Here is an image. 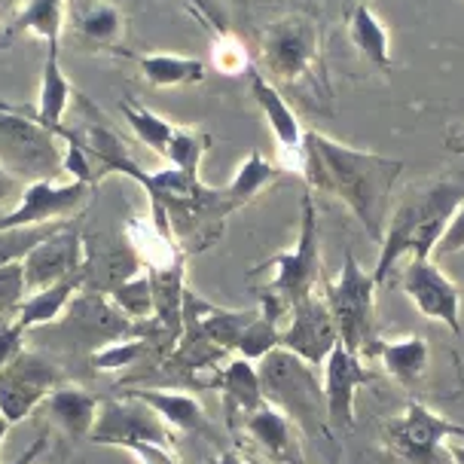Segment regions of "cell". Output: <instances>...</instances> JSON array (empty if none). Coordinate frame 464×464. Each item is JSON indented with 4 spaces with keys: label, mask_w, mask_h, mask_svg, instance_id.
Masks as SVG:
<instances>
[{
    "label": "cell",
    "mask_w": 464,
    "mask_h": 464,
    "mask_svg": "<svg viewBox=\"0 0 464 464\" xmlns=\"http://www.w3.org/2000/svg\"><path fill=\"white\" fill-rule=\"evenodd\" d=\"M303 147L305 156L300 174L305 184L339 198L361 220L372 245H382L385 223L394 205V184L403 171V162L372 150H358L318 129L305 131Z\"/></svg>",
    "instance_id": "6da1fadb"
},
{
    "label": "cell",
    "mask_w": 464,
    "mask_h": 464,
    "mask_svg": "<svg viewBox=\"0 0 464 464\" xmlns=\"http://www.w3.org/2000/svg\"><path fill=\"white\" fill-rule=\"evenodd\" d=\"M464 202V184L455 178L425 180V184L406 189V196L392 205L385 223V236L379 245V260L372 269V281L382 287L392 269L403 254L410 256H430L440 238L446 220Z\"/></svg>",
    "instance_id": "7a4b0ae2"
},
{
    "label": "cell",
    "mask_w": 464,
    "mask_h": 464,
    "mask_svg": "<svg viewBox=\"0 0 464 464\" xmlns=\"http://www.w3.org/2000/svg\"><path fill=\"white\" fill-rule=\"evenodd\" d=\"M256 68L263 71V77L272 86L318 95L327 104L334 98L324 64L321 24L309 13H287L269 24L260 40V62H256Z\"/></svg>",
    "instance_id": "3957f363"
},
{
    "label": "cell",
    "mask_w": 464,
    "mask_h": 464,
    "mask_svg": "<svg viewBox=\"0 0 464 464\" xmlns=\"http://www.w3.org/2000/svg\"><path fill=\"white\" fill-rule=\"evenodd\" d=\"M256 372H260L263 401L285 412L303 430V437H321L324 443L334 440V430L327 425L324 388L312 363L285 348H276L263 361H256Z\"/></svg>",
    "instance_id": "277c9868"
},
{
    "label": "cell",
    "mask_w": 464,
    "mask_h": 464,
    "mask_svg": "<svg viewBox=\"0 0 464 464\" xmlns=\"http://www.w3.org/2000/svg\"><path fill=\"white\" fill-rule=\"evenodd\" d=\"M376 290L379 287L372 281V272L363 269L358 256L348 251L339 276L321 294L330 309V318L336 324L339 345H345L348 352L361 354L367 361H372V352L379 345Z\"/></svg>",
    "instance_id": "5b68a950"
},
{
    "label": "cell",
    "mask_w": 464,
    "mask_h": 464,
    "mask_svg": "<svg viewBox=\"0 0 464 464\" xmlns=\"http://www.w3.org/2000/svg\"><path fill=\"white\" fill-rule=\"evenodd\" d=\"M300 236H296V245L290 251L276 254L272 260L260 263L254 272H269L272 278L266 281V294H276L281 303L296 305L303 303L305 296L314 294V287L324 278V269H321V229H318V208H314V196L312 189L303 193L300 202Z\"/></svg>",
    "instance_id": "8992f818"
},
{
    "label": "cell",
    "mask_w": 464,
    "mask_h": 464,
    "mask_svg": "<svg viewBox=\"0 0 464 464\" xmlns=\"http://www.w3.org/2000/svg\"><path fill=\"white\" fill-rule=\"evenodd\" d=\"M58 144L62 138L40 126L28 111L0 104V165L19 180H53L64 162V150Z\"/></svg>",
    "instance_id": "52a82bcc"
},
{
    "label": "cell",
    "mask_w": 464,
    "mask_h": 464,
    "mask_svg": "<svg viewBox=\"0 0 464 464\" xmlns=\"http://www.w3.org/2000/svg\"><path fill=\"white\" fill-rule=\"evenodd\" d=\"M446 440H464V425L437 416L421 401H410L385 425V450L403 464H437Z\"/></svg>",
    "instance_id": "ba28073f"
},
{
    "label": "cell",
    "mask_w": 464,
    "mask_h": 464,
    "mask_svg": "<svg viewBox=\"0 0 464 464\" xmlns=\"http://www.w3.org/2000/svg\"><path fill=\"white\" fill-rule=\"evenodd\" d=\"M62 379L64 372L55 361H49L44 352L22 348L0 370V419L6 425H19L24 416H31L62 385Z\"/></svg>",
    "instance_id": "9c48e42d"
},
{
    "label": "cell",
    "mask_w": 464,
    "mask_h": 464,
    "mask_svg": "<svg viewBox=\"0 0 464 464\" xmlns=\"http://www.w3.org/2000/svg\"><path fill=\"white\" fill-rule=\"evenodd\" d=\"M95 446L122 450L126 443H156L178 446V430H171L147 403L126 397V401H104L98 410V421L89 434Z\"/></svg>",
    "instance_id": "30bf717a"
},
{
    "label": "cell",
    "mask_w": 464,
    "mask_h": 464,
    "mask_svg": "<svg viewBox=\"0 0 464 464\" xmlns=\"http://www.w3.org/2000/svg\"><path fill=\"white\" fill-rule=\"evenodd\" d=\"M401 287L421 318L437 321L461 336V287L430 256H410Z\"/></svg>",
    "instance_id": "8fae6325"
},
{
    "label": "cell",
    "mask_w": 464,
    "mask_h": 464,
    "mask_svg": "<svg viewBox=\"0 0 464 464\" xmlns=\"http://www.w3.org/2000/svg\"><path fill=\"white\" fill-rule=\"evenodd\" d=\"M92 184L82 180H31L24 184L19 202L0 218V229H22V227H46V223H64V218L77 214L89 202Z\"/></svg>",
    "instance_id": "7c38bea8"
},
{
    "label": "cell",
    "mask_w": 464,
    "mask_h": 464,
    "mask_svg": "<svg viewBox=\"0 0 464 464\" xmlns=\"http://www.w3.org/2000/svg\"><path fill=\"white\" fill-rule=\"evenodd\" d=\"M339 345L336 324L330 318V309L324 303V296L312 294L303 303L290 305L287 312V327H281V343L278 348L296 354L305 363H312L314 370L324 367V361L330 358V352Z\"/></svg>",
    "instance_id": "4fadbf2b"
},
{
    "label": "cell",
    "mask_w": 464,
    "mask_h": 464,
    "mask_svg": "<svg viewBox=\"0 0 464 464\" xmlns=\"http://www.w3.org/2000/svg\"><path fill=\"white\" fill-rule=\"evenodd\" d=\"M247 77V89H251V98L256 102V107L266 116L272 135H276V144H278V165L281 171H303V156H305V129L300 126V116H296L294 107L287 104V98L281 95L278 86L263 77V71L254 68L245 73Z\"/></svg>",
    "instance_id": "5bb4252c"
},
{
    "label": "cell",
    "mask_w": 464,
    "mask_h": 464,
    "mask_svg": "<svg viewBox=\"0 0 464 464\" xmlns=\"http://www.w3.org/2000/svg\"><path fill=\"white\" fill-rule=\"evenodd\" d=\"M82 269H86V245H82L80 232L71 229L68 223L62 229H55L49 238H44L22 260L28 294H37V290H44L49 285H58V281L77 276Z\"/></svg>",
    "instance_id": "9a60e30c"
},
{
    "label": "cell",
    "mask_w": 464,
    "mask_h": 464,
    "mask_svg": "<svg viewBox=\"0 0 464 464\" xmlns=\"http://www.w3.org/2000/svg\"><path fill=\"white\" fill-rule=\"evenodd\" d=\"M376 372L363 367V358L336 345L324 361V403H327V425L330 430H352L354 428V397L358 388L370 385Z\"/></svg>",
    "instance_id": "2e32d148"
},
{
    "label": "cell",
    "mask_w": 464,
    "mask_h": 464,
    "mask_svg": "<svg viewBox=\"0 0 464 464\" xmlns=\"http://www.w3.org/2000/svg\"><path fill=\"white\" fill-rule=\"evenodd\" d=\"M242 430L256 450L266 455V464H305L303 430L272 403H263L251 416H245Z\"/></svg>",
    "instance_id": "e0dca14e"
},
{
    "label": "cell",
    "mask_w": 464,
    "mask_h": 464,
    "mask_svg": "<svg viewBox=\"0 0 464 464\" xmlns=\"http://www.w3.org/2000/svg\"><path fill=\"white\" fill-rule=\"evenodd\" d=\"M68 22L82 46L122 53L126 40V13L111 0H71Z\"/></svg>",
    "instance_id": "ac0fdd59"
},
{
    "label": "cell",
    "mask_w": 464,
    "mask_h": 464,
    "mask_svg": "<svg viewBox=\"0 0 464 464\" xmlns=\"http://www.w3.org/2000/svg\"><path fill=\"white\" fill-rule=\"evenodd\" d=\"M218 392H220V406H223V421L236 430L242 428L245 416H251L254 410H260L263 403V385L256 363L236 358L218 372Z\"/></svg>",
    "instance_id": "d6986e66"
},
{
    "label": "cell",
    "mask_w": 464,
    "mask_h": 464,
    "mask_svg": "<svg viewBox=\"0 0 464 464\" xmlns=\"http://www.w3.org/2000/svg\"><path fill=\"white\" fill-rule=\"evenodd\" d=\"M345 34L348 44L358 53L370 68L376 71H392V31H388L385 19L379 15L367 0H358V4L348 10L345 15Z\"/></svg>",
    "instance_id": "ffe728a7"
},
{
    "label": "cell",
    "mask_w": 464,
    "mask_h": 464,
    "mask_svg": "<svg viewBox=\"0 0 464 464\" xmlns=\"http://www.w3.org/2000/svg\"><path fill=\"white\" fill-rule=\"evenodd\" d=\"M372 358L406 392H416L425 382L430 367V345L425 336H403V339H379Z\"/></svg>",
    "instance_id": "44dd1931"
},
{
    "label": "cell",
    "mask_w": 464,
    "mask_h": 464,
    "mask_svg": "<svg viewBox=\"0 0 464 464\" xmlns=\"http://www.w3.org/2000/svg\"><path fill=\"white\" fill-rule=\"evenodd\" d=\"M129 397L150 406L156 416L171 430H178V434H202V437H208V440H218V428L211 425L205 406L198 403L193 394L160 392V388H153V392H129Z\"/></svg>",
    "instance_id": "7402d4cb"
},
{
    "label": "cell",
    "mask_w": 464,
    "mask_h": 464,
    "mask_svg": "<svg viewBox=\"0 0 464 464\" xmlns=\"http://www.w3.org/2000/svg\"><path fill=\"white\" fill-rule=\"evenodd\" d=\"M98 403L95 394H89L80 385H58L53 394L46 397V412L71 440H89L95 421H98Z\"/></svg>",
    "instance_id": "603a6c76"
},
{
    "label": "cell",
    "mask_w": 464,
    "mask_h": 464,
    "mask_svg": "<svg viewBox=\"0 0 464 464\" xmlns=\"http://www.w3.org/2000/svg\"><path fill=\"white\" fill-rule=\"evenodd\" d=\"M82 278H86V269L77 272V276H71V278H64V281H58V285H49L44 290H37V294L24 296V300L19 303V309L13 312V318L19 321L24 334L55 324V321L68 312L73 296L80 294Z\"/></svg>",
    "instance_id": "cb8c5ba5"
},
{
    "label": "cell",
    "mask_w": 464,
    "mask_h": 464,
    "mask_svg": "<svg viewBox=\"0 0 464 464\" xmlns=\"http://www.w3.org/2000/svg\"><path fill=\"white\" fill-rule=\"evenodd\" d=\"M184 303L189 312H196V336L208 339L220 352L236 348L238 339L245 334V327L256 318V309H218V305H211V303L196 300L187 290H184Z\"/></svg>",
    "instance_id": "d4e9b609"
},
{
    "label": "cell",
    "mask_w": 464,
    "mask_h": 464,
    "mask_svg": "<svg viewBox=\"0 0 464 464\" xmlns=\"http://www.w3.org/2000/svg\"><path fill=\"white\" fill-rule=\"evenodd\" d=\"M64 24H68V0H24V6L0 34V44L19 34H34L46 40L49 49H58Z\"/></svg>",
    "instance_id": "484cf974"
},
{
    "label": "cell",
    "mask_w": 464,
    "mask_h": 464,
    "mask_svg": "<svg viewBox=\"0 0 464 464\" xmlns=\"http://www.w3.org/2000/svg\"><path fill=\"white\" fill-rule=\"evenodd\" d=\"M71 102H73V82L68 80V73H64L62 62H58V49H49L46 62H44V77H40L37 107L31 116L49 131H58V129H64L62 120H64V113H68Z\"/></svg>",
    "instance_id": "4316f807"
},
{
    "label": "cell",
    "mask_w": 464,
    "mask_h": 464,
    "mask_svg": "<svg viewBox=\"0 0 464 464\" xmlns=\"http://www.w3.org/2000/svg\"><path fill=\"white\" fill-rule=\"evenodd\" d=\"M140 68V77L150 82L153 89H184L196 86L205 80V62L196 55L180 53H147L131 55Z\"/></svg>",
    "instance_id": "83f0119b"
},
{
    "label": "cell",
    "mask_w": 464,
    "mask_h": 464,
    "mask_svg": "<svg viewBox=\"0 0 464 464\" xmlns=\"http://www.w3.org/2000/svg\"><path fill=\"white\" fill-rule=\"evenodd\" d=\"M281 165L266 160L260 150H251L247 153L245 162H238L236 174H232V180L227 187H223V193H227V202L232 205V211L245 208V205H251L256 196L263 193L266 187H272L276 180L281 178Z\"/></svg>",
    "instance_id": "f1b7e54d"
},
{
    "label": "cell",
    "mask_w": 464,
    "mask_h": 464,
    "mask_svg": "<svg viewBox=\"0 0 464 464\" xmlns=\"http://www.w3.org/2000/svg\"><path fill=\"white\" fill-rule=\"evenodd\" d=\"M111 303L126 314L129 321H140L153 312L156 305V287H153V276L147 269H135L131 276L113 285Z\"/></svg>",
    "instance_id": "f546056e"
},
{
    "label": "cell",
    "mask_w": 464,
    "mask_h": 464,
    "mask_svg": "<svg viewBox=\"0 0 464 464\" xmlns=\"http://www.w3.org/2000/svg\"><path fill=\"white\" fill-rule=\"evenodd\" d=\"M120 111L122 116H126L129 129L135 131V138L140 140V144H147L153 153L165 156V150H169V140H171V131L178 122H169L165 116L153 113L150 107L138 104V102H120Z\"/></svg>",
    "instance_id": "4dcf8cb0"
},
{
    "label": "cell",
    "mask_w": 464,
    "mask_h": 464,
    "mask_svg": "<svg viewBox=\"0 0 464 464\" xmlns=\"http://www.w3.org/2000/svg\"><path fill=\"white\" fill-rule=\"evenodd\" d=\"M211 150V135L196 126H174L169 150H165V160L171 162V169L187 171V174H198V165Z\"/></svg>",
    "instance_id": "1f68e13d"
},
{
    "label": "cell",
    "mask_w": 464,
    "mask_h": 464,
    "mask_svg": "<svg viewBox=\"0 0 464 464\" xmlns=\"http://www.w3.org/2000/svg\"><path fill=\"white\" fill-rule=\"evenodd\" d=\"M278 343H281V321L272 318L266 312H260V305H256V318L245 327L236 352H238V358L256 363L266 358L269 352H276Z\"/></svg>",
    "instance_id": "d6a6232c"
},
{
    "label": "cell",
    "mask_w": 464,
    "mask_h": 464,
    "mask_svg": "<svg viewBox=\"0 0 464 464\" xmlns=\"http://www.w3.org/2000/svg\"><path fill=\"white\" fill-rule=\"evenodd\" d=\"M211 62H214V68L220 73H227V77H245V73L256 64L251 49L245 46V40L236 37L227 28H220L211 34Z\"/></svg>",
    "instance_id": "836d02e7"
},
{
    "label": "cell",
    "mask_w": 464,
    "mask_h": 464,
    "mask_svg": "<svg viewBox=\"0 0 464 464\" xmlns=\"http://www.w3.org/2000/svg\"><path fill=\"white\" fill-rule=\"evenodd\" d=\"M64 223H46V227H22V229H0V269L22 263L44 238L62 229Z\"/></svg>",
    "instance_id": "e575fe53"
},
{
    "label": "cell",
    "mask_w": 464,
    "mask_h": 464,
    "mask_svg": "<svg viewBox=\"0 0 464 464\" xmlns=\"http://www.w3.org/2000/svg\"><path fill=\"white\" fill-rule=\"evenodd\" d=\"M140 352H144V345H140L138 339H122V343H111V345L98 348L92 354V363H95V370H102V372L126 370L140 358Z\"/></svg>",
    "instance_id": "d590c367"
},
{
    "label": "cell",
    "mask_w": 464,
    "mask_h": 464,
    "mask_svg": "<svg viewBox=\"0 0 464 464\" xmlns=\"http://www.w3.org/2000/svg\"><path fill=\"white\" fill-rule=\"evenodd\" d=\"M24 294H28V287H24L22 263H13V266L0 269V318H4V314H13L15 309H19Z\"/></svg>",
    "instance_id": "8d00e7d4"
},
{
    "label": "cell",
    "mask_w": 464,
    "mask_h": 464,
    "mask_svg": "<svg viewBox=\"0 0 464 464\" xmlns=\"http://www.w3.org/2000/svg\"><path fill=\"white\" fill-rule=\"evenodd\" d=\"M461 251H464V202L452 211V218L446 220V227L440 232V238H437L430 260H434V256H452V254H461Z\"/></svg>",
    "instance_id": "74e56055"
},
{
    "label": "cell",
    "mask_w": 464,
    "mask_h": 464,
    "mask_svg": "<svg viewBox=\"0 0 464 464\" xmlns=\"http://www.w3.org/2000/svg\"><path fill=\"white\" fill-rule=\"evenodd\" d=\"M24 348V330L13 314H4L0 318V370L10 363L15 354Z\"/></svg>",
    "instance_id": "f35d334b"
},
{
    "label": "cell",
    "mask_w": 464,
    "mask_h": 464,
    "mask_svg": "<svg viewBox=\"0 0 464 464\" xmlns=\"http://www.w3.org/2000/svg\"><path fill=\"white\" fill-rule=\"evenodd\" d=\"M24 184L19 178H15L13 171H6L4 165H0V208H6L10 202H19Z\"/></svg>",
    "instance_id": "ab89813d"
},
{
    "label": "cell",
    "mask_w": 464,
    "mask_h": 464,
    "mask_svg": "<svg viewBox=\"0 0 464 464\" xmlns=\"http://www.w3.org/2000/svg\"><path fill=\"white\" fill-rule=\"evenodd\" d=\"M46 446H49V440H46V434H40V437H37V440H34V443H31V446H28V450H24V452L19 455V459H15V461H10V464H34V461L40 459V455H44V450H46Z\"/></svg>",
    "instance_id": "60d3db41"
},
{
    "label": "cell",
    "mask_w": 464,
    "mask_h": 464,
    "mask_svg": "<svg viewBox=\"0 0 464 464\" xmlns=\"http://www.w3.org/2000/svg\"><path fill=\"white\" fill-rule=\"evenodd\" d=\"M446 147H450L452 153H464V122L446 131Z\"/></svg>",
    "instance_id": "b9f144b4"
},
{
    "label": "cell",
    "mask_w": 464,
    "mask_h": 464,
    "mask_svg": "<svg viewBox=\"0 0 464 464\" xmlns=\"http://www.w3.org/2000/svg\"><path fill=\"white\" fill-rule=\"evenodd\" d=\"M208 464H254L251 459H245L242 452H236V450H227V452H220V455H214V459Z\"/></svg>",
    "instance_id": "7bdbcfd3"
},
{
    "label": "cell",
    "mask_w": 464,
    "mask_h": 464,
    "mask_svg": "<svg viewBox=\"0 0 464 464\" xmlns=\"http://www.w3.org/2000/svg\"><path fill=\"white\" fill-rule=\"evenodd\" d=\"M443 452L450 455L452 464H464V440H446Z\"/></svg>",
    "instance_id": "ee69618b"
},
{
    "label": "cell",
    "mask_w": 464,
    "mask_h": 464,
    "mask_svg": "<svg viewBox=\"0 0 464 464\" xmlns=\"http://www.w3.org/2000/svg\"><path fill=\"white\" fill-rule=\"evenodd\" d=\"M6 430H10V425H6V421L0 419V440H4V437H6Z\"/></svg>",
    "instance_id": "f6af8a7d"
},
{
    "label": "cell",
    "mask_w": 464,
    "mask_h": 464,
    "mask_svg": "<svg viewBox=\"0 0 464 464\" xmlns=\"http://www.w3.org/2000/svg\"><path fill=\"white\" fill-rule=\"evenodd\" d=\"M53 464H64V455H58V459H55Z\"/></svg>",
    "instance_id": "bcb514c9"
},
{
    "label": "cell",
    "mask_w": 464,
    "mask_h": 464,
    "mask_svg": "<svg viewBox=\"0 0 464 464\" xmlns=\"http://www.w3.org/2000/svg\"><path fill=\"white\" fill-rule=\"evenodd\" d=\"M251 461H254V459H251ZM254 464H266V461H254Z\"/></svg>",
    "instance_id": "7dc6e473"
},
{
    "label": "cell",
    "mask_w": 464,
    "mask_h": 464,
    "mask_svg": "<svg viewBox=\"0 0 464 464\" xmlns=\"http://www.w3.org/2000/svg\"><path fill=\"white\" fill-rule=\"evenodd\" d=\"M0 13H4V6H0Z\"/></svg>",
    "instance_id": "c3c4849f"
}]
</instances>
